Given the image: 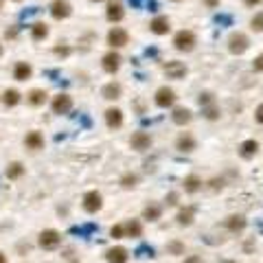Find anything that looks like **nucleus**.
<instances>
[{"label":"nucleus","mask_w":263,"mask_h":263,"mask_svg":"<svg viewBox=\"0 0 263 263\" xmlns=\"http://www.w3.org/2000/svg\"><path fill=\"white\" fill-rule=\"evenodd\" d=\"M121 83H116V81H110V83H105L103 88H101V97L103 99H108V101H116L118 97H121Z\"/></svg>","instance_id":"nucleus-24"},{"label":"nucleus","mask_w":263,"mask_h":263,"mask_svg":"<svg viewBox=\"0 0 263 263\" xmlns=\"http://www.w3.org/2000/svg\"><path fill=\"white\" fill-rule=\"evenodd\" d=\"M46 35H49V26H46L44 22H35L31 26V37L35 39V42H39V39H44Z\"/></svg>","instance_id":"nucleus-30"},{"label":"nucleus","mask_w":263,"mask_h":263,"mask_svg":"<svg viewBox=\"0 0 263 263\" xmlns=\"http://www.w3.org/2000/svg\"><path fill=\"white\" fill-rule=\"evenodd\" d=\"M129 42V33L125 29H118V26H114L110 33H108V44L112 46V49H121V46H127Z\"/></svg>","instance_id":"nucleus-12"},{"label":"nucleus","mask_w":263,"mask_h":263,"mask_svg":"<svg viewBox=\"0 0 263 263\" xmlns=\"http://www.w3.org/2000/svg\"><path fill=\"white\" fill-rule=\"evenodd\" d=\"M173 3H180V0H173Z\"/></svg>","instance_id":"nucleus-52"},{"label":"nucleus","mask_w":263,"mask_h":263,"mask_svg":"<svg viewBox=\"0 0 263 263\" xmlns=\"http://www.w3.org/2000/svg\"><path fill=\"white\" fill-rule=\"evenodd\" d=\"M195 213H197V206H193V204H189V206H180L176 213V224L182 228L191 226V224L195 222Z\"/></svg>","instance_id":"nucleus-9"},{"label":"nucleus","mask_w":263,"mask_h":263,"mask_svg":"<svg viewBox=\"0 0 263 263\" xmlns=\"http://www.w3.org/2000/svg\"><path fill=\"white\" fill-rule=\"evenodd\" d=\"M53 114H68L72 110V97L70 95H57L51 103Z\"/></svg>","instance_id":"nucleus-14"},{"label":"nucleus","mask_w":263,"mask_h":263,"mask_svg":"<svg viewBox=\"0 0 263 263\" xmlns=\"http://www.w3.org/2000/svg\"><path fill=\"white\" fill-rule=\"evenodd\" d=\"M206 3V7H210V9H215V7H220V0H204Z\"/></svg>","instance_id":"nucleus-46"},{"label":"nucleus","mask_w":263,"mask_h":263,"mask_svg":"<svg viewBox=\"0 0 263 263\" xmlns=\"http://www.w3.org/2000/svg\"><path fill=\"white\" fill-rule=\"evenodd\" d=\"M263 3V0H243V5L248 7V9H254V7H259Z\"/></svg>","instance_id":"nucleus-44"},{"label":"nucleus","mask_w":263,"mask_h":263,"mask_svg":"<svg viewBox=\"0 0 263 263\" xmlns=\"http://www.w3.org/2000/svg\"><path fill=\"white\" fill-rule=\"evenodd\" d=\"M129 3L134 5V7H138V5H141V0H129Z\"/></svg>","instance_id":"nucleus-48"},{"label":"nucleus","mask_w":263,"mask_h":263,"mask_svg":"<svg viewBox=\"0 0 263 263\" xmlns=\"http://www.w3.org/2000/svg\"><path fill=\"white\" fill-rule=\"evenodd\" d=\"M110 237H114V239H123L125 235V224H114V226L110 228Z\"/></svg>","instance_id":"nucleus-37"},{"label":"nucleus","mask_w":263,"mask_h":263,"mask_svg":"<svg viewBox=\"0 0 263 263\" xmlns=\"http://www.w3.org/2000/svg\"><path fill=\"white\" fill-rule=\"evenodd\" d=\"M7 178H9V180H18L20 176L24 173V167H22V162H11L9 167H7Z\"/></svg>","instance_id":"nucleus-33"},{"label":"nucleus","mask_w":263,"mask_h":263,"mask_svg":"<svg viewBox=\"0 0 263 263\" xmlns=\"http://www.w3.org/2000/svg\"><path fill=\"white\" fill-rule=\"evenodd\" d=\"M105 123L110 129H118L123 125V112L118 108H108L105 110Z\"/></svg>","instance_id":"nucleus-21"},{"label":"nucleus","mask_w":263,"mask_h":263,"mask_svg":"<svg viewBox=\"0 0 263 263\" xmlns=\"http://www.w3.org/2000/svg\"><path fill=\"white\" fill-rule=\"evenodd\" d=\"M197 103H200V108L213 105V103H217V95H215L213 90H202L200 95H197Z\"/></svg>","instance_id":"nucleus-29"},{"label":"nucleus","mask_w":263,"mask_h":263,"mask_svg":"<svg viewBox=\"0 0 263 263\" xmlns=\"http://www.w3.org/2000/svg\"><path fill=\"white\" fill-rule=\"evenodd\" d=\"M250 31L252 33H263V11H256L252 18H250Z\"/></svg>","instance_id":"nucleus-34"},{"label":"nucleus","mask_w":263,"mask_h":263,"mask_svg":"<svg viewBox=\"0 0 263 263\" xmlns=\"http://www.w3.org/2000/svg\"><path fill=\"white\" fill-rule=\"evenodd\" d=\"M136 184H138V176L136 173H125L121 178V187L123 189H134Z\"/></svg>","instance_id":"nucleus-36"},{"label":"nucleus","mask_w":263,"mask_h":263,"mask_svg":"<svg viewBox=\"0 0 263 263\" xmlns=\"http://www.w3.org/2000/svg\"><path fill=\"white\" fill-rule=\"evenodd\" d=\"M49 9H51V16L55 20H64V18H68L72 13V7H70L68 0H53Z\"/></svg>","instance_id":"nucleus-13"},{"label":"nucleus","mask_w":263,"mask_h":263,"mask_svg":"<svg viewBox=\"0 0 263 263\" xmlns=\"http://www.w3.org/2000/svg\"><path fill=\"white\" fill-rule=\"evenodd\" d=\"M160 217H162V206H160V204L149 202L147 206L143 208V220H147V222H158Z\"/></svg>","instance_id":"nucleus-23"},{"label":"nucleus","mask_w":263,"mask_h":263,"mask_svg":"<svg viewBox=\"0 0 263 263\" xmlns=\"http://www.w3.org/2000/svg\"><path fill=\"white\" fill-rule=\"evenodd\" d=\"M252 248H256V241L254 239H248L246 243H243V252H246V254L252 252Z\"/></svg>","instance_id":"nucleus-43"},{"label":"nucleus","mask_w":263,"mask_h":263,"mask_svg":"<svg viewBox=\"0 0 263 263\" xmlns=\"http://www.w3.org/2000/svg\"><path fill=\"white\" fill-rule=\"evenodd\" d=\"M0 263H7V256L5 254H0Z\"/></svg>","instance_id":"nucleus-50"},{"label":"nucleus","mask_w":263,"mask_h":263,"mask_svg":"<svg viewBox=\"0 0 263 263\" xmlns=\"http://www.w3.org/2000/svg\"><path fill=\"white\" fill-rule=\"evenodd\" d=\"M204 187V180L197 173H189L187 178L182 180V189H184V193H189V195H195V193H200Z\"/></svg>","instance_id":"nucleus-15"},{"label":"nucleus","mask_w":263,"mask_h":263,"mask_svg":"<svg viewBox=\"0 0 263 263\" xmlns=\"http://www.w3.org/2000/svg\"><path fill=\"white\" fill-rule=\"evenodd\" d=\"M259 149H261V143L256 138H246L237 145V154H239L241 160H252V158L259 156Z\"/></svg>","instance_id":"nucleus-5"},{"label":"nucleus","mask_w":263,"mask_h":263,"mask_svg":"<svg viewBox=\"0 0 263 263\" xmlns=\"http://www.w3.org/2000/svg\"><path fill=\"white\" fill-rule=\"evenodd\" d=\"M0 55H3V46H0Z\"/></svg>","instance_id":"nucleus-51"},{"label":"nucleus","mask_w":263,"mask_h":263,"mask_svg":"<svg viewBox=\"0 0 263 263\" xmlns=\"http://www.w3.org/2000/svg\"><path fill=\"white\" fill-rule=\"evenodd\" d=\"M250 68H252V72H254V75H263V53H261V55H256V57L252 59V64H250Z\"/></svg>","instance_id":"nucleus-38"},{"label":"nucleus","mask_w":263,"mask_h":263,"mask_svg":"<svg viewBox=\"0 0 263 263\" xmlns=\"http://www.w3.org/2000/svg\"><path fill=\"white\" fill-rule=\"evenodd\" d=\"M105 16H108L110 22H121L125 18V9L121 0H110L108 7H105Z\"/></svg>","instance_id":"nucleus-17"},{"label":"nucleus","mask_w":263,"mask_h":263,"mask_svg":"<svg viewBox=\"0 0 263 263\" xmlns=\"http://www.w3.org/2000/svg\"><path fill=\"white\" fill-rule=\"evenodd\" d=\"M226 184H228V180H226L224 176H215V178H210V180L204 182V187H208L210 191H215V193H217V191H224V189H226Z\"/></svg>","instance_id":"nucleus-28"},{"label":"nucleus","mask_w":263,"mask_h":263,"mask_svg":"<svg viewBox=\"0 0 263 263\" xmlns=\"http://www.w3.org/2000/svg\"><path fill=\"white\" fill-rule=\"evenodd\" d=\"M136 256H154V250H151L149 246H141L136 250Z\"/></svg>","instance_id":"nucleus-41"},{"label":"nucleus","mask_w":263,"mask_h":263,"mask_svg":"<svg viewBox=\"0 0 263 263\" xmlns=\"http://www.w3.org/2000/svg\"><path fill=\"white\" fill-rule=\"evenodd\" d=\"M222 226H224V230H226V233L239 237L241 233H246V228H248V217L241 215V213L226 215V217H224V222H222Z\"/></svg>","instance_id":"nucleus-3"},{"label":"nucleus","mask_w":263,"mask_h":263,"mask_svg":"<svg viewBox=\"0 0 263 263\" xmlns=\"http://www.w3.org/2000/svg\"><path fill=\"white\" fill-rule=\"evenodd\" d=\"M176 149L180 151V154H191V151H195V149H197L195 136L191 134V132H182V134H178V138H176Z\"/></svg>","instance_id":"nucleus-8"},{"label":"nucleus","mask_w":263,"mask_h":263,"mask_svg":"<svg viewBox=\"0 0 263 263\" xmlns=\"http://www.w3.org/2000/svg\"><path fill=\"white\" fill-rule=\"evenodd\" d=\"M254 123L263 127V103H259V105L254 108Z\"/></svg>","instance_id":"nucleus-40"},{"label":"nucleus","mask_w":263,"mask_h":263,"mask_svg":"<svg viewBox=\"0 0 263 263\" xmlns=\"http://www.w3.org/2000/svg\"><path fill=\"white\" fill-rule=\"evenodd\" d=\"M149 31L154 33V35H167L171 31V22L167 16H156L154 20L149 22Z\"/></svg>","instance_id":"nucleus-19"},{"label":"nucleus","mask_w":263,"mask_h":263,"mask_svg":"<svg viewBox=\"0 0 263 263\" xmlns=\"http://www.w3.org/2000/svg\"><path fill=\"white\" fill-rule=\"evenodd\" d=\"M176 90L173 88H167V85H162V88H158L156 90V95H154V101L158 108H162V110H167V108H173L176 105Z\"/></svg>","instance_id":"nucleus-6"},{"label":"nucleus","mask_w":263,"mask_h":263,"mask_svg":"<svg viewBox=\"0 0 263 263\" xmlns=\"http://www.w3.org/2000/svg\"><path fill=\"white\" fill-rule=\"evenodd\" d=\"M202 118H206V121H210V123L220 121V118H222V110H220V105L213 103V105H206V108H202Z\"/></svg>","instance_id":"nucleus-26"},{"label":"nucleus","mask_w":263,"mask_h":263,"mask_svg":"<svg viewBox=\"0 0 263 263\" xmlns=\"http://www.w3.org/2000/svg\"><path fill=\"white\" fill-rule=\"evenodd\" d=\"M103 206V197L99 191H88V193L83 195V208L85 213H97V210H101Z\"/></svg>","instance_id":"nucleus-11"},{"label":"nucleus","mask_w":263,"mask_h":263,"mask_svg":"<svg viewBox=\"0 0 263 263\" xmlns=\"http://www.w3.org/2000/svg\"><path fill=\"white\" fill-rule=\"evenodd\" d=\"M20 99H22V97H20V92L18 90H5V95H3V103L7 105V108H13V105H18L20 103Z\"/></svg>","instance_id":"nucleus-31"},{"label":"nucleus","mask_w":263,"mask_h":263,"mask_svg":"<svg viewBox=\"0 0 263 263\" xmlns=\"http://www.w3.org/2000/svg\"><path fill=\"white\" fill-rule=\"evenodd\" d=\"M197 46V35L191 29H182L173 35V49L178 53H191Z\"/></svg>","instance_id":"nucleus-2"},{"label":"nucleus","mask_w":263,"mask_h":263,"mask_svg":"<svg viewBox=\"0 0 263 263\" xmlns=\"http://www.w3.org/2000/svg\"><path fill=\"white\" fill-rule=\"evenodd\" d=\"M250 46H252V39H250V35L243 31H233L226 37V49L230 55H235V57H241L243 53H248Z\"/></svg>","instance_id":"nucleus-1"},{"label":"nucleus","mask_w":263,"mask_h":263,"mask_svg":"<svg viewBox=\"0 0 263 263\" xmlns=\"http://www.w3.org/2000/svg\"><path fill=\"white\" fill-rule=\"evenodd\" d=\"M125 235L132 237V239H136V237H143V224L138 220H129L125 224Z\"/></svg>","instance_id":"nucleus-27"},{"label":"nucleus","mask_w":263,"mask_h":263,"mask_svg":"<svg viewBox=\"0 0 263 263\" xmlns=\"http://www.w3.org/2000/svg\"><path fill=\"white\" fill-rule=\"evenodd\" d=\"M164 75H167V79H176V81H180V79H184L189 75V68L184 62H178V59H171V62H167L162 66Z\"/></svg>","instance_id":"nucleus-7"},{"label":"nucleus","mask_w":263,"mask_h":263,"mask_svg":"<svg viewBox=\"0 0 263 263\" xmlns=\"http://www.w3.org/2000/svg\"><path fill=\"white\" fill-rule=\"evenodd\" d=\"M0 5H3V3H0Z\"/></svg>","instance_id":"nucleus-53"},{"label":"nucleus","mask_w":263,"mask_h":263,"mask_svg":"<svg viewBox=\"0 0 263 263\" xmlns=\"http://www.w3.org/2000/svg\"><path fill=\"white\" fill-rule=\"evenodd\" d=\"M164 204H167V206H178V204H180V195H178L176 191H169L167 197H164Z\"/></svg>","instance_id":"nucleus-39"},{"label":"nucleus","mask_w":263,"mask_h":263,"mask_svg":"<svg viewBox=\"0 0 263 263\" xmlns=\"http://www.w3.org/2000/svg\"><path fill=\"white\" fill-rule=\"evenodd\" d=\"M129 145H132V149H136V151H147L151 147V136L147 132H134L129 138Z\"/></svg>","instance_id":"nucleus-16"},{"label":"nucleus","mask_w":263,"mask_h":263,"mask_svg":"<svg viewBox=\"0 0 263 263\" xmlns=\"http://www.w3.org/2000/svg\"><path fill=\"white\" fill-rule=\"evenodd\" d=\"M184 241H180V239H171L169 243H167V254H173V256H182L184 254Z\"/></svg>","instance_id":"nucleus-32"},{"label":"nucleus","mask_w":263,"mask_h":263,"mask_svg":"<svg viewBox=\"0 0 263 263\" xmlns=\"http://www.w3.org/2000/svg\"><path fill=\"white\" fill-rule=\"evenodd\" d=\"M5 35H7V37H16V35H18V29H11V31L7 29V33H5Z\"/></svg>","instance_id":"nucleus-47"},{"label":"nucleus","mask_w":263,"mask_h":263,"mask_svg":"<svg viewBox=\"0 0 263 263\" xmlns=\"http://www.w3.org/2000/svg\"><path fill=\"white\" fill-rule=\"evenodd\" d=\"M97 3H99V0H97Z\"/></svg>","instance_id":"nucleus-54"},{"label":"nucleus","mask_w":263,"mask_h":263,"mask_svg":"<svg viewBox=\"0 0 263 263\" xmlns=\"http://www.w3.org/2000/svg\"><path fill=\"white\" fill-rule=\"evenodd\" d=\"M222 263H237V261H235V259H224Z\"/></svg>","instance_id":"nucleus-49"},{"label":"nucleus","mask_w":263,"mask_h":263,"mask_svg":"<svg viewBox=\"0 0 263 263\" xmlns=\"http://www.w3.org/2000/svg\"><path fill=\"white\" fill-rule=\"evenodd\" d=\"M33 75V66L29 62H18L13 66V79L16 81H26V79H31Z\"/></svg>","instance_id":"nucleus-22"},{"label":"nucleus","mask_w":263,"mask_h":263,"mask_svg":"<svg viewBox=\"0 0 263 263\" xmlns=\"http://www.w3.org/2000/svg\"><path fill=\"white\" fill-rule=\"evenodd\" d=\"M46 97H49V95H46L44 90L35 88V90H31V92H29V97H26V99H29V103H31V105H42V103L46 101Z\"/></svg>","instance_id":"nucleus-35"},{"label":"nucleus","mask_w":263,"mask_h":263,"mask_svg":"<svg viewBox=\"0 0 263 263\" xmlns=\"http://www.w3.org/2000/svg\"><path fill=\"white\" fill-rule=\"evenodd\" d=\"M37 243H39V248L42 250H46V252H53V250H57L59 243H62V235H59L57 230H53V228H46V230L39 233Z\"/></svg>","instance_id":"nucleus-4"},{"label":"nucleus","mask_w":263,"mask_h":263,"mask_svg":"<svg viewBox=\"0 0 263 263\" xmlns=\"http://www.w3.org/2000/svg\"><path fill=\"white\" fill-rule=\"evenodd\" d=\"M171 121H173L178 127H184V125H189L193 121V112L189 108H184V105H176V108L171 110Z\"/></svg>","instance_id":"nucleus-10"},{"label":"nucleus","mask_w":263,"mask_h":263,"mask_svg":"<svg viewBox=\"0 0 263 263\" xmlns=\"http://www.w3.org/2000/svg\"><path fill=\"white\" fill-rule=\"evenodd\" d=\"M127 259H129V252L123 246H114V248L105 250V261L108 263H127Z\"/></svg>","instance_id":"nucleus-20"},{"label":"nucleus","mask_w":263,"mask_h":263,"mask_svg":"<svg viewBox=\"0 0 263 263\" xmlns=\"http://www.w3.org/2000/svg\"><path fill=\"white\" fill-rule=\"evenodd\" d=\"M24 145H26L29 149L37 151V149L44 147V136L39 134V132H29V134H26V138H24Z\"/></svg>","instance_id":"nucleus-25"},{"label":"nucleus","mask_w":263,"mask_h":263,"mask_svg":"<svg viewBox=\"0 0 263 263\" xmlns=\"http://www.w3.org/2000/svg\"><path fill=\"white\" fill-rule=\"evenodd\" d=\"M101 66H103V70L105 72H110V75H114V72L121 68V55H118L116 51H110V53H105L103 59H101Z\"/></svg>","instance_id":"nucleus-18"},{"label":"nucleus","mask_w":263,"mask_h":263,"mask_svg":"<svg viewBox=\"0 0 263 263\" xmlns=\"http://www.w3.org/2000/svg\"><path fill=\"white\" fill-rule=\"evenodd\" d=\"M182 263H206V261H204V256H200V254H189Z\"/></svg>","instance_id":"nucleus-42"},{"label":"nucleus","mask_w":263,"mask_h":263,"mask_svg":"<svg viewBox=\"0 0 263 263\" xmlns=\"http://www.w3.org/2000/svg\"><path fill=\"white\" fill-rule=\"evenodd\" d=\"M55 53H57V55H68V53H70V49H68V46H55Z\"/></svg>","instance_id":"nucleus-45"}]
</instances>
